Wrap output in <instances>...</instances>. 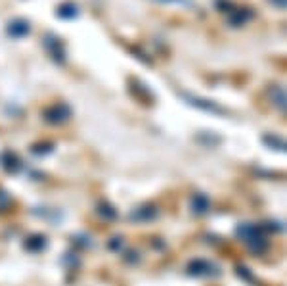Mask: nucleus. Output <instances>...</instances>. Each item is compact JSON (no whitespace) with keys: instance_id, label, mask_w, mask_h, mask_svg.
<instances>
[{"instance_id":"obj_1","label":"nucleus","mask_w":287,"mask_h":286,"mask_svg":"<svg viewBox=\"0 0 287 286\" xmlns=\"http://www.w3.org/2000/svg\"><path fill=\"white\" fill-rule=\"evenodd\" d=\"M8 33L12 37H23L29 33V23L27 21H14V23H10Z\"/></svg>"},{"instance_id":"obj_2","label":"nucleus","mask_w":287,"mask_h":286,"mask_svg":"<svg viewBox=\"0 0 287 286\" xmlns=\"http://www.w3.org/2000/svg\"><path fill=\"white\" fill-rule=\"evenodd\" d=\"M58 16H62V18H73V16H77V8H75L73 4H63L62 8L58 10Z\"/></svg>"},{"instance_id":"obj_3","label":"nucleus","mask_w":287,"mask_h":286,"mask_svg":"<svg viewBox=\"0 0 287 286\" xmlns=\"http://www.w3.org/2000/svg\"><path fill=\"white\" fill-rule=\"evenodd\" d=\"M270 2L279 6V8H287V0H270Z\"/></svg>"},{"instance_id":"obj_4","label":"nucleus","mask_w":287,"mask_h":286,"mask_svg":"<svg viewBox=\"0 0 287 286\" xmlns=\"http://www.w3.org/2000/svg\"><path fill=\"white\" fill-rule=\"evenodd\" d=\"M163 2H178V0H163Z\"/></svg>"}]
</instances>
